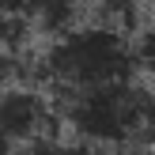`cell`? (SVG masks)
Wrapping results in <instances>:
<instances>
[{
	"mask_svg": "<svg viewBox=\"0 0 155 155\" xmlns=\"http://www.w3.org/2000/svg\"><path fill=\"white\" fill-rule=\"evenodd\" d=\"M61 129L98 155H151L155 151V95L140 76L80 91L57 102Z\"/></svg>",
	"mask_w": 155,
	"mask_h": 155,
	"instance_id": "obj_1",
	"label": "cell"
},
{
	"mask_svg": "<svg viewBox=\"0 0 155 155\" xmlns=\"http://www.w3.org/2000/svg\"><path fill=\"white\" fill-rule=\"evenodd\" d=\"M38 87L53 95V102L80 91L102 87V83L133 80L136 72V53H133V34L110 23L87 19L76 30L45 42V49L30 61Z\"/></svg>",
	"mask_w": 155,
	"mask_h": 155,
	"instance_id": "obj_2",
	"label": "cell"
},
{
	"mask_svg": "<svg viewBox=\"0 0 155 155\" xmlns=\"http://www.w3.org/2000/svg\"><path fill=\"white\" fill-rule=\"evenodd\" d=\"M57 129H61V114L45 87L12 83L8 91H0V136L8 140L12 151L23 144L57 136Z\"/></svg>",
	"mask_w": 155,
	"mask_h": 155,
	"instance_id": "obj_3",
	"label": "cell"
},
{
	"mask_svg": "<svg viewBox=\"0 0 155 155\" xmlns=\"http://www.w3.org/2000/svg\"><path fill=\"white\" fill-rule=\"evenodd\" d=\"M91 15H87V4H83V0H45L42 12H38V19H34V38L53 42V38L76 30Z\"/></svg>",
	"mask_w": 155,
	"mask_h": 155,
	"instance_id": "obj_4",
	"label": "cell"
},
{
	"mask_svg": "<svg viewBox=\"0 0 155 155\" xmlns=\"http://www.w3.org/2000/svg\"><path fill=\"white\" fill-rule=\"evenodd\" d=\"M87 4V15L98 23H110V27H121L129 34L140 30V19H136V0H83Z\"/></svg>",
	"mask_w": 155,
	"mask_h": 155,
	"instance_id": "obj_5",
	"label": "cell"
},
{
	"mask_svg": "<svg viewBox=\"0 0 155 155\" xmlns=\"http://www.w3.org/2000/svg\"><path fill=\"white\" fill-rule=\"evenodd\" d=\"M8 155H98L95 148L80 140H64V136H45V140H34V144H23V148L8 151Z\"/></svg>",
	"mask_w": 155,
	"mask_h": 155,
	"instance_id": "obj_6",
	"label": "cell"
},
{
	"mask_svg": "<svg viewBox=\"0 0 155 155\" xmlns=\"http://www.w3.org/2000/svg\"><path fill=\"white\" fill-rule=\"evenodd\" d=\"M30 38H34V27L27 19H15V15L0 12V49L4 53H27Z\"/></svg>",
	"mask_w": 155,
	"mask_h": 155,
	"instance_id": "obj_7",
	"label": "cell"
},
{
	"mask_svg": "<svg viewBox=\"0 0 155 155\" xmlns=\"http://www.w3.org/2000/svg\"><path fill=\"white\" fill-rule=\"evenodd\" d=\"M133 53H136V72L155 83V23H148L133 34Z\"/></svg>",
	"mask_w": 155,
	"mask_h": 155,
	"instance_id": "obj_8",
	"label": "cell"
},
{
	"mask_svg": "<svg viewBox=\"0 0 155 155\" xmlns=\"http://www.w3.org/2000/svg\"><path fill=\"white\" fill-rule=\"evenodd\" d=\"M23 76H27L23 53H4L0 49V91H8L12 83H23Z\"/></svg>",
	"mask_w": 155,
	"mask_h": 155,
	"instance_id": "obj_9",
	"label": "cell"
},
{
	"mask_svg": "<svg viewBox=\"0 0 155 155\" xmlns=\"http://www.w3.org/2000/svg\"><path fill=\"white\" fill-rule=\"evenodd\" d=\"M42 4H45V0H0V12L15 15V19H27L30 27H34V19H38V12H42Z\"/></svg>",
	"mask_w": 155,
	"mask_h": 155,
	"instance_id": "obj_10",
	"label": "cell"
},
{
	"mask_svg": "<svg viewBox=\"0 0 155 155\" xmlns=\"http://www.w3.org/2000/svg\"><path fill=\"white\" fill-rule=\"evenodd\" d=\"M8 151H12V148H8V140L0 136V155H8Z\"/></svg>",
	"mask_w": 155,
	"mask_h": 155,
	"instance_id": "obj_11",
	"label": "cell"
},
{
	"mask_svg": "<svg viewBox=\"0 0 155 155\" xmlns=\"http://www.w3.org/2000/svg\"><path fill=\"white\" fill-rule=\"evenodd\" d=\"M151 4H155V0H151Z\"/></svg>",
	"mask_w": 155,
	"mask_h": 155,
	"instance_id": "obj_12",
	"label": "cell"
}]
</instances>
